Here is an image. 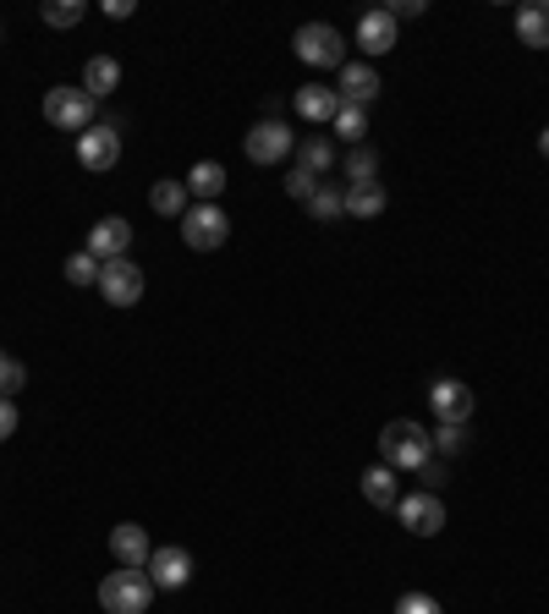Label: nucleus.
Masks as SVG:
<instances>
[{"mask_svg": "<svg viewBox=\"0 0 549 614\" xmlns=\"http://www.w3.org/2000/svg\"><path fill=\"white\" fill-rule=\"evenodd\" d=\"M100 269H105V264H100L89 247L67 258V280H72V286H100Z\"/></svg>", "mask_w": 549, "mask_h": 614, "instance_id": "28", "label": "nucleus"}, {"mask_svg": "<svg viewBox=\"0 0 549 614\" xmlns=\"http://www.w3.org/2000/svg\"><path fill=\"white\" fill-rule=\"evenodd\" d=\"M516 39L527 50H549V0H527V7H516Z\"/></svg>", "mask_w": 549, "mask_h": 614, "instance_id": "16", "label": "nucleus"}, {"mask_svg": "<svg viewBox=\"0 0 549 614\" xmlns=\"http://www.w3.org/2000/svg\"><path fill=\"white\" fill-rule=\"evenodd\" d=\"M418 472H423V483H428V494H434V488L445 483V466H439V461H423Z\"/></svg>", "mask_w": 549, "mask_h": 614, "instance_id": "35", "label": "nucleus"}, {"mask_svg": "<svg viewBox=\"0 0 549 614\" xmlns=\"http://www.w3.org/2000/svg\"><path fill=\"white\" fill-rule=\"evenodd\" d=\"M0 39H7V28H0Z\"/></svg>", "mask_w": 549, "mask_h": 614, "instance_id": "38", "label": "nucleus"}, {"mask_svg": "<svg viewBox=\"0 0 549 614\" xmlns=\"http://www.w3.org/2000/svg\"><path fill=\"white\" fill-rule=\"evenodd\" d=\"M12 433H18V406H12L7 395H0V444H7Z\"/></svg>", "mask_w": 549, "mask_h": 614, "instance_id": "33", "label": "nucleus"}, {"mask_svg": "<svg viewBox=\"0 0 549 614\" xmlns=\"http://www.w3.org/2000/svg\"><path fill=\"white\" fill-rule=\"evenodd\" d=\"M105 18H116V23L133 18V0H105Z\"/></svg>", "mask_w": 549, "mask_h": 614, "instance_id": "36", "label": "nucleus"}, {"mask_svg": "<svg viewBox=\"0 0 549 614\" xmlns=\"http://www.w3.org/2000/svg\"><path fill=\"white\" fill-rule=\"evenodd\" d=\"M23 384H28V368H23V362H12L7 351H0V395L12 401V395H18Z\"/></svg>", "mask_w": 549, "mask_h": 614, "instance_id": "31", "label": "nucleus"}, {"mask_svg": "<svg viewBox=\"0 0 549 614\" xmlns=\"http://www.w3.org/2000/svg\"><path fill=\"white\" fill-rule=\"evenodd\" d=\"M341 105H357V111H368V100L379 94V72L368 67V61H346L341 67Z\"/></svg>", "mask_w": 549, "mask_h": 614, "instance_id": "14", "label": "nucleus"}, {"mask_svg": "<svg viewBox=\"0 0 549 614\" xmlns=\"http://www.w3.org/2000/svg\"><path fill=\"white\" fill-rule=\"evenodd\" d=\"M357 45H363V56H385V50H396V18L379 7V12H363L357 18Z\"/></svg>", "mask_w": 549, "mask_h": 614, "instance_id": "15", "label": "nucleus"}, {"mask_svg": "<svg viewBox=\"0 0 549 614\" xmlns=\"http://www.w3.org/2000/svg\"><path fill=\"white\" fill-rule=\"evenodd\" d=\"M330 127H335V138H346V143L357 149V143H363V132H368V111H357V105H341V116H335Z\"/></svg>", "mask_w": 549, "mask_h": 614, "instance_id": "26", "label": "nucleus"}, {"mask_svg": "<svg viewBox=\"0 0 549 614\" xmlns=\"http://www.w3.org/2000/svg\"><path fill=\"white\" fill-rule=\"evenodd\" d=\"M346 215H352V220H379V215H385V187H379V182L346 187Z\"/></svg>", "mask_w": 549, "mask_h": 614, "instance_id": "21", "label": "nucleus"}, {"mask_svg": "<svg viewBox=\"0 0 549 614\" xmlns=\"http://www.w3.org/2000/svg\"><path fill=\"white\" fill-rule=\"evenodd\" d=\"M363 499H368L374 510H396V499H401V494H396V472H390L385 461L363 472Z\"/></svg>", "mask_w": 549, "mask_h": 614, "instance_id": "20", "label": "nucleus"}, {"mask_svg": "<svg viewBox=\"0 0 549 614\" xmlns=\"http://www.w3.org/2000/svg\"><path fill=\"white\" fill-rule=\"evenodd\" d=\"M226 165L220 160H198L193 171H187V193L198 198V204H220V193H226Z\"/></svg>", "mask_w": 549, "mask_h": 614, "instance_id": "18", "label": "nucleus"}, {"mask_svg": "<svg viewBox=\"0 0 549 614\" xmlns=\"http://www.w3.org/2000/svg\"><path fill=\"white\" fill-rule=\"evenodd\" d=\"M100 603H105V614H149V603H155L149 570H111L100 581Z\"/></svg>", "mask_w": 549, "mask_h": 614, "instance_id": "2", "label": "nucleus"}, {"mask_svg": "<svg viewBox=\"0 0 549 614\" xmlns=\"http://www.w3.org/2000/svg\"><path fill=\"white\" fill-rule=\"evenodd\" d=\"M346 176H352V187H357V182H374V176H379V154H374L368 143H357V149L346 154Z\"/></svg>", "mask_w": 549, "mask_h": 614, "instance_id": "27", "label": "nucleus"}, {"mask_svg": "<svg viewBox=\"0 0 549 614\" xmlns=\"http://www.w3.org/2000/svg\"><path fill=\"white\" fill-rule=\"evenodd\" d=\"M127 247H133V220H122V215H105V220L89 231V253H94L100 264L127 258Z\"/></svg>", "mask_w": 549, "mask_h": 614, "instance_id": "12", "label": "nucleus"}, {"mask_svg": "<svg viewBox=\"0 0 549 614\" xmlns=\"http://www.w3.org/2000/svg\"><path fill=\"white\" fill-rule=\"evenodd\" d=\"M45 121H50L56 132H78V138H83V132L94 127V100H89L83 89H61V83H56V89L45 94Z\"/></svg>", "mask_w": 549, "mask_h": 614, "instance_id": "5", "label": "nucleus"}, {"mask_svg": "<svg viewBox=\"0 0 549 614\" xmlns=\"http://www.w3.org/2000/svg\"><path fill=\"white\" fill-rule=\"evenodd\" d=\"M297 165H302V171H313V176H319V171H330V165H335V143H330V138H319V132H313V138H302V143H297Z\"/></svg>", "mask_w": 549, "mask_h": 614, "instance_id": "23", "label": "nucleus"}, {"mask_svg": "<svg viewBox=\"0 0 549 614\" xmlns=\"http://www.w3.org/2000/svg\"><path fill=\"white\" fill-rule=\"evenodd\" d=\"M538 154H544V160H549V127H544V132H538Z\"/></svg>", "mask_w": 549, "mask_h": 614, "instance_id": "37", "label": "nucleus"}, {"mask_svg": "<svg viewBox=\"0 0 549 614\" xmlns=\"http://www.w3.org/2000/svg\"><path fill=\"white\" fill-rule=\"evenodd\" d=\"M313 187H319V176H313V171H302V165L286 176V193H291V198H302V204L313 198Z\"/></svg>", "mask_w": 549, "mask_h": 614, "instance_id": "32", "label": "nucleus"}, {"mask_svg": "<svg viewBox=\"0 0 549 614\" xmlns=\"http://www.w3.org/2000/svg\"><path fill=\"white\" fill-rule=\"evenodd\" d=\"M100 291H105L111 308H138V302H144V269L127 264V258H111V264L100 269Z\"/></svg>", "mask_w": 549, "mask_h": 614, "instance_id": "8", "label": "nucleus"}, {"mask_svg": "<svg viewBox=\"0 0 549 614\" xmlns=\"http://www.w3.org/2000/svg\"><path fill=\"white\" fill-rule=\"evenodd\" d=\"M428 406H434L439 422H467V417H472V390H467L461 379H434Z\"/></svg>", "mask_w": 549, "mask_h": 614, "instance_id": "13", "label": "nucleus"}, {"mask_svg": "<svg viewBox=\"0 0 549 614\" xmlns=\"http://www.w3.org/2000/svg\"><path fill=\"white\" fill-rule=\"evenodd\" d=\"M456 450H467V422H439V433H434V455H456Z\"/></svg>", "mask_w": 549, "mask_h": 614, "instance_id": "29", "label": "nucleus"}, {"mask_svg": "<svg viewBox=\"0 0 549 614\" xmlns=\"http://www.w3.org/2000/svg\"><path fill=\"white\" fill-rule=\"evenodd\" d=\"M122 160V138H116V127H89L83 138H78V165L83 171H111Z\"/></svg>", "mask_w": 549, "mask_h": 614, "instance_id": "10", "label": "nucleus"}, {"mask_svg": "<svg viewBox=\"0 0 549 614\" xmlns=\"http://www.w3.org/2000/svg\"><path fill=\"white\" fill-rule=\"evenodd\" d=\"M385 12H390L396 23H401V18H423V0H390Z\"/></svg>", "mask_w": 549, "mask_h": 614, "instance_id": "34", "label": "nucleus"}, {"mask_svg": "<svg viewBox=\"0 0 549 614\" xmlns=\"http://www.w3.org/2000/svg\"><path fill=\"white\" fill-rule=\"evenodd\" d=\"M396 614H445V603L434 592H401L396 598Z\"/></svg>", "mask_w": 549, "mask_h": 614, "instance_id": "30", "label": "nucleus"}, {"mask_svg": "<svg viewBox=\"0 0 549 614\" xmlns=\"http://www.w3.org/2000/svg\"><path fill=\"white\" fill-rule=\"evenodd\" d=\"M396 515H401V526L412 532V537H434L439 526H445V499L439 494H401L396 499Z\"/></svg>", "mask_w": 549, "mask_h": 614, "instance_id": "6", "label": "nucleus"}, {"mask_svg": "<svg viewBox=\"0 0 549 614\" xmlns=\"http://www.w3.org/2000/svg\"><path fill=\"white\" fill-rule=\"evenodd\" d=\"M193 193H187V182H155V193H149V204H155V215H171V220H182L193 204H187Z\"/></svg>", "mask_w": 549, "mask_h": 614, "instance_id": "22", "label": "nucleus"}, {"mask_svg": "<svg viewBox=\"0 0 549 614\" xmlns=\"http://www.w3.org/2000/svg\"><path fill=\"white\" fill-rule=\"evenodd\" d=\"M111 554H116V565H122V570H149V554H155V543H149V526H138V521H122V526L111 532Z\"/></svg>", "mask_w": 549, "mask_h": 614, "instance_id": "11", "label": "nucleus"}, {"mask_svg": "<svg viewBox=\"0 0 549 614\" xmlns=\"http://www.w3.org/2000/svg\"><path fill=\"white\" fill-rule=\"evenodd\" d=\"M149 581H155V587H165V592L187 587V581H193V554H187L182 543L155 548V554H149Z\"/></svg>", "mask_w": 549, "mask_h": 614, "instance_id": "9", "label": "nucleus"}, {"mask_svg": "<svg viewBox=\"0 0 549 614\" xmlns=\"http://www.w3.org/2000/svg\"><path fill=\"white\" fill-rule=\"evenodd\" d=\"M297 154V132L286 121H259L248 132V160L253 165H275V160H291Z\"/></svg>", "mask_w": 549, "mask_h": 614, "instance_id": "7", "label": "nucleus"}, {"mask_svg": "<svg viewBox=\"0 0 549 614\" xmlns=\"http://www.w3.org/2000/svg\"><path fill=\"white\" fill-rule=\"evenodd\" d=\"M226 236H231V220H226L220 204H193V209L182 215V242H187L193 253H220Z\"/></svg>", "mask_w": 549, "mask_h": 614, "instance_id": "4", "label": "nucleus"}, {"mask_svg": "<svg viewBox=\"0 0 549 614\" xmlns=\"http://www.w3.org/2000/svg\"><path fill=\"white\" fill-rule=\"evenodd\" d=\"M39 18H45L50 28H78V23L89 18V7H83V0H45Z\"/></svg>", "mask_w": 549, "mask_h": 614, "instance_id": "25", "label": "nucleus"}, {"mask_svg": "<svg viewBox=\"0 0 549 614\" xmlns=\"http://www.w3.org/2000/svg\"><path fill=\"white\" fill-rule=\"evenodd\" d=\"M308 215H313V220H341V215H346V187L319 182V187H313V198H308Z\"/></svg>", "mask_w": 549, "mask_h": 614, "instance_id": "24", "label": "nucleus"}, {"mask_svg": "<svg viewBox=\"0 0 549 614\" xmlns=\"http://www.w3.org/2000/svg\"><path fill=\"white\" fill-rule=\"evenodd\" d=\"M379 461L390 472H418L423 461H434V433L412 417H396V422L379 428Z\"/></svg>", "mask_w": 549, "mask_h": 614, "instance_id": "1", "label": "nucleus"}, {"mask_svg": "<svg viewBox=\"0 0 549 614\" xmlns=\"http://www.w3.org/2000/svg\"><path fill=\"white\" fill-rule=\"evenodd\" d=\"M291 45H297V61L302 67H319V72H341L346 67V39L330 23H302Z\"/></svg>", "mask_w": 549, "mask_h": 614, "instance_id": "3", "label": "nucleus"}, {"mask_svg": "<svg viewBox=\"0 0 549 614\" xmlns=\"http://www.w3.org/2000/svg\"><path fill=\"white\" fill-rule=\"evenodd\" d=\"M122 89V61L116 56H94L89 67H83V94L89 100H105V94H116Z\"/></svg>", "mask_w": 549, "mask_h": 614, "instance_id": "19", "label": "nucleus"}, {"mask_svg": "<svg viewBox=\"0 0 549 614\" xmlns=\"http://www.w3.org/2000/svg\"><path fill=\"white\" fill-rule=\"evenodd\" d=\"M297 116L302 121H335L341 116V94L335 89H324V83H308V89H297Z\"/></svg>", "mask_w": 549, "mask_h": 614, "instance_id": "17", "label": "nucleus"}]
</instances>
